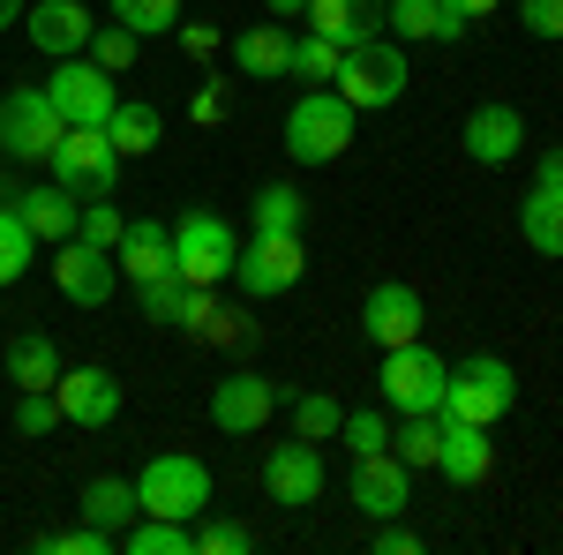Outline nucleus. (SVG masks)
<instances>
[{"label":"nucleus","instance_id":"obj_1","mask_svg":"<svg viewBox=\"0 0 563 555\" xmlns=\"http://www.w3.org/2000/svg\"><path fill=\"white\" fill-rule=\"evenodd\" d=\"M331 90L346 98L353 113H384V106H398L406 98V45H390V38H368L346 45L339 53V76H331Z\"/></svg>","mask_w":563,"mask_h":555},{"label":"nucleus","instance_id":"obj_2","mask_svg":"<svg viewBox=\"0 0 563 555\" xmlns=\"http://www.w3.org/2000/svg\"><path fill=\"white\" fill-rule=\"evenodd\" d=\"M511 406H519V376H511V360H504V353H474V360H459V368H451V384H443V421L496 428Z\"/></svg>","mask_w":563,"mask_h":555},{"label":"nucleus","instance_id":"obj_3","mask_svg":"<svg viewBox=\"0 0 563 555\" xmlns=\"http://www.w3.org/2000/svg\"><path fill=\"white\" fill-rule=\"evenodd\" d=\"M353 113L339 90H301V106L286 113V158L294 166H331V158H346L353 143Z\"/></svg>","mask_w":563,"mask_h":555},{"label":"nucleus","instance_id":"obj_4","mask_svg":"<svg viewBox=\"0 0 563 555\" xmlns=\"http://www.w3.org/2000/svg\"><path fill=\"white\" fill-rule=\"evenodd\" d=\"M135 503H143V518H188L196 525L211 511V466L188 458V451H166L135 473Z\"/></svg>","mask_w":563,"mask_h":555},{"label":"nucleus","instance_id":"obj_5","mask_svg":"<svg viewBox=\"0 0 563 555\" xmlns=\"http://www.w3.org/2000/svg\"><path fill=\"white\" fill-rule=\"evenodd\" d=\"M45 98H53V113H60L68 129H106V121H113V106H121L113 76H106L98 60H84V53L53 60V76H45Z\"/></svg>","mask_w":563,"mask_h":555},{"label":"nucleus","instance_id":"obj_6","mask_svg":"<svg viewBox=\"0 0 563 555\" xmlns=\"http://www.w3.org/2000/svg\"><path fill=\"white\" fill-rule=\"evenodd\" d=\"M53 180L76 196V203H98V196H113V180H121V151L106 143V129H68L53 143Z\"/></svg>","mask_w":563,"mask_h":555},{"label":"nucleus","instance_id":"obj_7","mask_svg":"<svg viewBox=\"0 0 563 555\" xmlns=\"http://www.w3.org/2000/svg\"><path fill=\"white\" fill-rule=\"evenodd\" d=\"M233 263H241V241H233V225L218 211H188L174 225V270L188 286H218V278H233Z\"/></svg>","mask_w":563,"mask_h":555},{"label":"nucleus","instance_id":"obj_8","mask_svg":"<svg viewBox=\"0 0 563 555\" xmlns=\"http://www.w3.org/2000/svg\"><path fill=\"white\" fill-rule=\"evenodd\" d=\"M68 135V121L53 113V98H45V84H23V90H8L0 98V151L8 158H53V143Z\"/></svg>","mask_w":563,"mask_h":555},{"label":"nucleus","instance_id":"obj_9","mask_svg":"<svg viewBox=\"0 0 563 555\" xmlns=\"http://www.w3.org/2000/svg\"><path fill=\"white\" fill-rule=\"evenodd\" d=\"M301 270H308L301 233H256V241L241 248V263H233V278H241V293H249V300L294 293V286H301Z\"/></svg>","mask_w":563,"mask_h":555},{"label":"nucleus","instance_id":"obj_10","mask_svg":"<svg viewBox=\"0 0 563 555\" xmlns=\"http://www.w3.org/2000/svg\"><path fill=\"white\" fill-rule=\"evenodd\" d=\"M443 384H451V368H443L421 338L384 353V398L398 413H443Z\"/></svg>","mask_w":563,"mask_h":555},{"label":"nucleus","instance_id":"obj_11","mask_svg":"<svg viewBox=\"0 0 563 555\" xmlns=\"http://www.w3.org/2000/svg\"><path fill=\"white\" fill-rule=\"evenodd\" d=\"M113 278H121V263H113V248H90V241H53V286H60V300H76V308H106L113 300Z\"/></svg>","mask_w":563,"mask_h":555},{"label":"nucleus","instance_id":"obj_12","mask_svg":"<svg viewBox=\"0 0 563 555\" xmlns=\"http://www.w3.org/2000/svg\"><path fill=\"white\" fill-rule=\"evenodd\" d=\"M263 488H271V503H286V511H308L316 496H323V451L294 435V443H271V458H263Z\"/></svg>","mask_w":563,"mask_h":555},{"label":"nucleus","instance_id":"obj_13","mask_svg":"<svg viewBox=\"0 0 563 555\" xmlns=\"http://www.w3.org/2000/svg\"><path fill=\"white\" fill-rule=\"evenodd\" d=\"M53 406H60V421H76V428H113L121 421V376L113 368H60Z\"/></svg>","mask_w":563,"mask_h":555},{"label":"nucleus","instance_id":"obj_14","mask_svg":"<svg viewBox=\"0 0 563 555\" xmlns=\"http://www.w3.org/2000/svg\"><path fill=\"white\" fill-rule=\"evenodd\" d=\"M353 503H361V518H406V503H413V466L398 451L353 458Z\"/></svg>","mask_w":563,"mask_h":555},{"label":"nucleus","instance_id":"obj_15","mask_svg":"<svg viewBox=\"0 0 563 555\" xmlns=\"http://www.w3.org/2000/svg\"><path fill=\"white\" fill-rule=\"evenodd\" d=\"M271 413H278V384L256 376V368H233V376L211 390V421L225 428V435H256Z\"/></svg>","mask_w":563,"mask_h":555},{"label":"nucleus","instance_id":"obj_16","mask_svg":"<svg viewBox=\"0 0 563 555\" xmlns=\"http://www.w3.org/2000/svg\"><path fill=\"white\" fill-rule=\"evenodd\" d=\"M421 323H429V308H421L413 286H398V278H384L376 293L361 300V331L384 345V353H390V345H413V338H421Z\"/></svg>","mask_w":563,"mask_h":555},{"label":"nucleus","instance_id":"obj_17","mask_svg":"<svg viewBox=\"0 0 563 555\" xmlns=\"http://www.w3.org/2000/svg\"><path fill=\"white\" fill-rule=\"evenodd\" d=\"M23 31H31V45H38L45 60H68V53H84L90 45V8L84 0H38L31 15H23Z\"/></svg>","mask_w":563,"mask_h":555},{"label":"nucleus","instance_id":"obj_18","mask_svg":"<svg viewBox=\"0 0 563 555\" xmlns=\"http://www.w3.org/2000/svg\"><path fill=\"white\" fill-rule=\"evenodd\" d=\"M519 143H526V113L519 106H474V121H466V158L474 166H511L519 158Z\"/></svg>","mask_w":563,"mask_h":555},{"label":"nucleus","instance_id":"obj_19","mask_svg":"<svg viewBox=\"0 0 563 555\" xmlns=\"http://www.w3.org/2000/svg\"><path fill=\"white\" fill-rule=\"evenodd\" d=\"M113 263H121V278H129V286L166 278V270H174V225H158V218H129V233H121Z\"/></svg>","mask_w":563,"mask_h":555},{"label":"nucleus","instance_id":"obj_20","mask_svg":"<svg viewBox=\"0 0 563 555\" xmlns=\"http://www.w3.org/2000/svg\"><path fill=\"white\" fill-rule=\"evenodd\" d=\"M435 421H443V413H435ZM488 466H496V451H488V428H474V421H443L435 473H443V480H459V488H481V480H488Z\"/></svg>","mask_w":563,"mask_h":555},{"label":"nucleus","instance_id":"obj_21","mask_svg":"<svg viewBox=\"0 0 563 555\" xmlns=\"http://www.w3.org/2000/svg\"><path fill=\"white\" fill-rule=\"evenodd\" d=\"M15 211H23V225L38 233V241H68L76 233V218H84V203L60 188V180H45V188H23V196H8Z\"/></svg>","mask_w":563,"mask_h":555},{"label":"nucleus","instance_id":"obj_22","mask_svg":"<svg viewBox=\"0 0 563 555\" xmlns=\"http://www.w3.org/2000/svg\"><path fill=\"white\" fill-rule=\"evenodd\" d=\"M8 384L15 390H53L60 384V345L45 331H15L8 338Z\"/></svg>","mask_w":563,"mask_h":555},{"label":"nucleus","instance_id":"obj_23","mask_svg":"<svg viewBox=\"0 0 563 555\" xmlns=\"http://www.w3.org/2000/svg\"><path fill=\"white\" fill-rule=\"evenodd\" d=\"M135 518H143V503H135V480H113V473H98V480L84 488V525H106V533L121 541Z\"/></svg>","mask_w":563,"mask_h":555},{"label":"nucleus","instance_id":"obj_24","mask_svg":"<svg viewBox=\"0 0 563 555\" xmlns=\"http://www.w3.org/2000/svg\"><path fill=\"white\" fill-rule=\"evenodd\" d=\"M301 23H308V31H323L331 45H361L368 31H376V0H308Z\"/></svg>","mask_w":563,"mask_h":555},{"label":"nucleus","instance_id":"obj_25","mask_svg":"<svg viewBox=\"0 0 563 555\" xmlns=\"http://www.w3.org/2000/svg\"><path fill=\"white\" fill-rule=\"evenodd\" d=\"M158 135H166V113H158V106H143V98H121V106H113V121H106V143H113L121 158L158 151Z\"/></svg>","mask_w":563,"mask_h":555},{"label":"nucleus","instance_id":"obj_26","mask_svg":"<svg viewBox=\"0 0 563 555\" xmlns=\"http://www.w3.org/2000/svg\"><path fill=\"white\" fill-rule=\"evenodd\" d=\"M121 555H196V525L188 518H135L121 533Z\"/></svg>","mask_w":563,"mask_h":555},{"label":"nucleus","instance_id":"obj_27","mask_svg":"<svg viewBox=\"0 0 563 555\" xmlns=\"http://www.w3.org/2000/svg\"><path fill=\"white\" fill-rule=\"evenodd\" d=\"M286 53H294V38L278 23H256V31L233 38V68L241 76H286Z\"/></svg>","mask_w":563,"mask_h":555},{"label":"nucleus","instance_id":"obj_28","mask_svg":"<svg viewBox=\"0 0 563 555\" xmlns=\"http://www.w3.org/2000/svg\"><path fill=\"white\" fill-rule=\"evenodd\" d=\"M519 233H526V248H541V256H563V196H549V188H526Z\"/></svg>","mask_w":563,"mask_h":555},{"label":"nucleus","instance_id":"obj_29","mask_svg":"<svg viewBox=\"0 0 563 555\" xmlns=\"http://www.w3.org/2000/svg\"><path fill=\"white\" fill-rule=\"evenodd\" d=\"M31 256H38V233L23 225L15 203H0V286H15V278L31 270Z\"/></svg>","mask_w":563,"mask_h":555},{"label":"nucleus","instance_id":"obj_30","mask_svg":"<svg viewBox=\"0 0 563 555\" xmlns=\"http://www.w3.org/2000/svg\"><path fill=\"white\" fill-rule=\"evenodd\" d=\"M339 53H346V45H331L323 31H301L294 53H286V76H301V84H331V76H339Z\"/></svg>","mask_w":563,"mask_h":555},{"label":"nucleus","instance_id":"obj_31","mask_svg":"<svg viewBox=\"0 0 563 555\" xmlns=\"http://www.w3.org/2000/svg\"><path fill=\"white\" fill-rule=\"evenodd\" d=\"M256 233H301V188H286V180H271V188H256Z\"/></svg>","mask_w":563,"mask_h":555},{"label":"nucleus","instance_id":"obj_32","mask_svg":"<svg viewBox=\"0 0 563 555\" xmlns=\"http://www.w3.org/2000/svg\"><path fill=\"white\" fill-rule=\"evenodd\" d=\"M339 421H346V406H339V398H323V390H294V435L331 443V435H339Z\"/></svg>","mask_w":563,"mask_h":555},{"label":"nucleus","instance_id":"obj_33","mask_svg":"<svg viewBox=\"0 0 563 555\" xmlns=\"http://www.w3.org/2000/svg\"><path fill=\"white\" fill-rule=\"evenodd\" d=\"M435 443H443V421H435V413H406V428H390V451L413 473L435 466Z\"/></svg>","mask_w":563,"mask_h":555},{"label":"nucleus","instance_id":"obj_34","mask_svg":"<svg viewBox=\"0 0 563 555\" xmlns=\"http://www.w3.org/2000/svg\"><path fill=\"white\" fill-rule=\"evenodd\" d=\"M113 23H129L135 38H166L180 31V0H113Z\"/></svg>","mask_w":563,"mask_h":555},{"label":"nucleus","instance_id":"obj_35","mask_svg":"<svg viewBox=\"0 0 563 555\" xmlns=\"http://www.w3.org/2000/svg\"><path fill=\"white\" fill-rule=\"evenodd\" d=\"M390 23H398V38H435V45H459V31L443 23V8H435V0H398V8H390Z\"/></svg>","mask_w":563,"mask_h":555},{"label":"nucleus","instance_id":"obj_36","mask_svg":"<svg viewBox=\"0 0 563 555\" xmlns=\"http://www.w3.org/2000/svg\"><path fill=\"white\" fill-rule=\"evenodd\" d=\"M135 45H143V38H135L129 23H98L84 53L98 60V68H106V76H121V68H135Z\"/></svg>","mask_w":563,"mask_h":555},{"label":"nucleus","instance_id":"obj_37","mask_svg":"<svg viewBox=\"0 0 563 555\" xmlns=\"http://www.w3.org/2000/svg\"><path fill=\"white\" fill-rule=\"evenodd\" d=\"M121 233H129V218L113 211V196L84 203V218H76V241H90V248H121Z\"/></svg>","mask_w":563,"mask_h":555},{"label":"nucleus","instance_id":"obj_38","mask_svg":"<svg viewBox=\"0 0 563 555\" xmlns=\"http://www.w3.org/2000/svg\"><path fill=\"white\" fill-rule=\"evenodd\" d=\"M249 548H256V533L241 518H203L196 525V555H249Z\"/></svg>","mask_w":563,"mask_h":555},{"label":"nucleus","instance_id":"obj_39","mask_svg":"<svg viewBox=\"0 0 563 555\" xmlns=\"http://www.w3.org/2000/svg\"><path fill=\"white\" fill-rule=\"evenodd\" d=\"M121 541L106 525H76V533H38V555H113Z\"/></svg>","mask_w":563,"mask_h":555},{"label":"nucleus","instance_id":"obj_40","mask_svg":"<svg viewBox=\"0 0 563 555\" xmlns=\"http://www.w3.org/2000/svg\"><path fill=\"white\" fill-rule=\"evenodd\" d=\"M180 293H188V278H180V270L151 278V286H135V300H143V315H151V323H180Z\"/></svg>","mask_w":563,"mask_h":555},{"label":"nucleus","instance_id":"obj_41","mask_svg":"<svg viewBox=\"0 0 563 555\" xmlns=\"http://www.w3.org/2000/svg\"><path fill=\"white\" fill-rule=\"evenodd\" d=\"M339 435H346L353 458H368V451H390V421H384V413H346V421H339Z\"/></svg>","mask_w":563,"mask_h":555},{"label":"nucleus","instance_id":"obj_42","mask_svg":"<svg viewBox=\"0 0 563 555\" xmlns=\"http://www.w3.org/2000/svg\"><path fill=\"white\" fill-rule=\"evenodd\" d=\"M53 428H60L53 390H23V406H15V435H53Z\"/></svg>","mask_w":563,"mask_h":555},{"label":"nucleus","instance_id":"obj_43","mask_svg":"<svg viewBox=\"0 0 563 555\" xmlns=\"http://www.w3.org/2000/svg\"><path fill=\"white\" fill-rule=\"evenodd\" d=\"M519 15H526L533 38H556L563 45V0H519Z\"/></svg>","mask_w":563,"mask_h":555},{"label":"nucleus","instance_id":"obj_44","mask_svg":"<svg viewBox=\"0 0 563 555\" xmlns=\"http://www.w3.org/2000/svg\"><path fill=\"white\" fill-rule=\"evenodd\" d=\"M376 555H421V533L413 525H398V518H376V541H368Z\"/></svg>","mask_w":563,"mask_h":555},{"label":"nucleus","instance_id":"obj_45","mask_svg":"<svg viewBox=\"0 0 563 555\" xmlns=\"http://www.w3.org/2000/svg\"><path fill=\"white\" fill-rule=\"evenodd\" d=\"M211 315H218L211 286H188V293H180V331H196V338H203V323H211Z\"/></svg>","mask_w":563,"mask_h":555},{"label":"nucleus","instance_id":"obj_46","mask_svg":"<svg viewBox=\"0 0 563 555\" xmlns=\"http://www.w3.org/2000/svg\"><path fill=\"white\" fill-rule=\"evenodd\" d=\"M249 331H256V323H249V315H233V308H218L211 323H203V338H211V345H249Z\"/></svg>","mask_w":563,"mask_h":555},{"label":"nucleus","instance_id":"obj_47","mask_svg":"<svg viewBox=\"0 0 563 555\" xmlns=\"http://www.w3.org/2000/svg\"><path fill=\"white\" fill-rule=\"evenodd\" d=\"M435 8H443V23H451V31L466 38V23H481V15H488L496 0H435Z\"/></svg>","mask_w":563,"mask_h":555},{"label":"nucleus","instance_id":"obj_48","mask_svg":"<svg viewBox=\"0 0 563 555\" xmlns=\"http://www.w3.org/2000/svg\"><path fill=\"white\" fill-rule=\"evenodd\" d=\"M188 113H196L203 129H211V121H225V84H203V90H196V106H188Z\"/></svg>","mask_w":563,"mask_h":555},{"label":"nucleus","instance_id":"obj_49","mask_svg":"<svg viewBox=\"0 0 563 555\" xmlns=\"http://www.w3.org/2000/svg\"><path fill=\"white\" fill-rule=\"evenodd\" d=\"M180 45H188L196 60H211V53H218V45H225V38H218L211 23H180Z\"/></svg>","mask_w":563,"mask_h":555},{"label":"nucleus","instance_id":"obj_50","mask_svg":"<svg viewBox=\"0 0 563 555\" xmlns=\"http://www.w3.org/2000/svg\"><path fill=\"white\" fill-rule=\"evenodd\" d=\"M533 188L563 196V143H556V151H541V173H533Z\"/></svg>","mask_w":563,"mask_h":555},{"label":"nucleus","instance_id":"obj_51","mask_svg":"<svg viewBox=\"0 0 563 555\" xmlns=\"http://www.w3.org/2000/svg\"><path fill=\"white\" fill-rule=\"evenodd\" d=\"M8 23H23V0H0V31H8Z\"/></svg>","mask_w":563,"mask_h":555},{"label":"nucleus","instance_id":"obj_52","mask_svg":"<svg viewBox=\"0 0 563 555\" xmlns=\"http://www.w3.org/2000/svg\"><path fill=\"white\" fill-rule=\"evenodd\" d=\"M263 8H271V15H301L308 0H263Z\"/></svg>","mask_w":563,"mask_h":555}]
</instances>
